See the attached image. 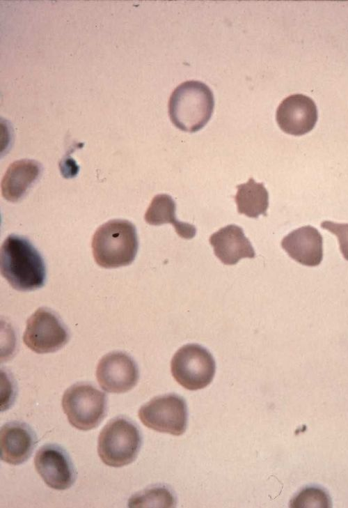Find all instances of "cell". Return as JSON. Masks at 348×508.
I'll return each instance as SVG.
<instances>
[{
	"mask_svg": "<svg viewBox=\"0 0 348 508\" xmlns=\"http://www.w3.org/2000/svg\"><path fill=\"white\" fill-rule=\"evenodd\" d=\"M209 243L216 256L225 265H235L242 259L255 256L242 228L235 224L227 225L214 233Z\"/></svg>",
	"mask_w": 348,
	"mask_h": 508,
	"instance_id": "5bb4252c",
	"label": "cell"
},
{
	"mask_svg": "<svg viewBox=\"0 0 348 508\" xmlns=\"http://www.w3.org/2000/svg\"><path fill=\"white\" fill-rule=\"evenodd\" d=\"M329 499L324 492L317 488H308L301 492L293 500V507H327Z\"/></svg>",
	"mask_w": 348,
	"mask_h": 508,
	"instance_id": "d6986e66",
	"label": "cell"
},
{
	"mask_svg": "<svg viewBox=\"0 0 348 508\" xmlns=\"http://www.w3.org/2000/svg\"><path fill=\"white\" fill-rule=\"evenodd\" d=\"M41 167L32 160H20L13 162L1 180L2 196L8 201L20 199L40 176Z\"/></svg>",
	"mask_w": 348,
	"mask_h": 508,
	"instance_id": "9a60e30c",
	"label": "cell"
},
{
	"mask_svg": "<svg viewBox=\"0 0 348 508\" xmlns=\"http://www.w3.org/2000/svg\"><path fill=\"white\" fill-rule=\"evenodd\" d=\"M283 249L296 262L314 267L323 259V238L312 226H304L290 232L281 241Z\"/></svg>",
	"mask_w": 348,
	"mask_h": 508,
	"instance_id": "7c38bea8",
	"label": "cell"
},
{
	"mask_svg": "<svg viewBox=\"0 0 348 508\" xmlns=\"http://www.w3.org/2000/svg\"><path fill=\"white\" fill-rule=\"evenodd\" d=\"M321 227L335 234L338 239L340 249L343 257L348 261V223L340 224L324 221Z\"/></svg>",
	"mask_w": 348,
	"mask_h": 508,
	"instance_id": "ffe728a7",
	"label": "cell"
},
{
	"mask_svg": "<svg viewBox=\"0 0 348 508\" xmlns=\"http://www.w3.org/2000/svg\"><path fill=\"white\" fill-rule=\"evenodd\" d=\"M175 505L174 498L165 488H152L131 497L129 507H171Z\"/></svg>",
	"mask_w": 348,
	"mask_h": 508,
	"instance_id": "ac0fdd59",
	"label": "cell"
},
{
	"mask_svg": "<svg viewBox=\"0 0 348 508\" xmlns=\"http://www.w3.org/2000/svg\"><path fill=\"white\" fill-rule=\"evenodd\" d=\"M276 121L285 132L299 136L310 132L317 121L315 102L303 94L285 98L276 110Z\"/></svg>",
	"mask_w": 348,
	"mask_h": 508,
	"instance_id": "8fae6325",
	"label": "cell"
},
{
	"mask_svg": "<svg viewBox=\"0 0 348 508\" xmlns=\"http://www.w3.org/2000/svg\"><path fill=\"white\" fill-rule=\"evenodd\" d=\"M141 445V436L137 426L124 417H117L100 431L97 453L106 465L122 467L135 460Z\"/></svg>",
	"mask_w": 348,
	"mask_h": 508,
	"instance_id": "277c9868",
	"label": "cell"
},
{
	"mask_svg": "<svg viewBox=\"0 0 348 508\" xmlns=\"http://www.w3.org/2000/svg\"><path fill=\"white\" fill-rule=\"evenodd\" d=\"M69 339L67 330L57 316L45 308H39L27 320L23 335L25 345L37 353L55 352Z\"/></svg>",
	"mask_w": 348,
	"mask_h": 508,
	"instance_id": "ba28073f",
	"label": "cell"
},
{
	"mask_svg": "<svg viewBox=\"0 0 348 508\" xmlns=\"http://www.w3.org/2000/svg\"><path fill=\"white\" fill-rule=\"evenodd\" d=\"M35 445V436L26 424L10 422L5 424L0 431V454L1 461L19 465L32 454Z\"/></svg>",
	"mask_w": 348,
	"mask_h": 508,
	"instance_id": "4fadbf2b",
	"label": "cell"
},
{
	"mask_svg": "<svg viewBox=\"0 0 348 508\" xmlns=\"http://www.w3.org/2000/svg\"><path fill=\"white\" fill-rule=\"evenodd\" d=\"M214 95L204 83L190 80L178 85L168 100L171 121L181 130L194 132L203 128L212 116Z\"/></svg>",
	"mask_w": 348,
	"mask_h": 508,
	"instance_id": "7a4b0ae2",
	"label": "cell"
},
{
	"mask_svg": "<svg viewBox=\"0 0 348 508\" xmlns=\"http://www.w3.org/2000/svg\"><path fill=\"white\" fill-rule=\"evenodd\" d=\"M139 247L135 226L125 220H112L101 225L92 240L95 262L105 268L131 264Z\"/></svg>",
	"mask_w": 348,
	"mask_h": 508,
	"instance_id": "3957f363",
	"label": "cell"
},
{
	"mask_svg": "<svg viewBox=\"0 0 348 508\" xmlns=\"http://www.w3.org/2000/svg\"><path fill=\"white\" fill-rule=\"evenodd\" d=\"M138 415L145 426L158 432L180 436L187 428L186 403L174 394L152 399L140 408Z\"/></svg>",
	"mask_w": 348,
	"mask_h": 508,
	"instance_id": "52a82bcc",
	"label": "cell"
},
{
	"mask_svg": "<svg viewBox=\"0 0 348 508\" xmlns=\"http://www.w3.org/2000/svg\"><path fill=\"white\" fill-rule=\"evenodd\" d=\"M34 465L44 482L55 490H66L75 480V470L67 452L56 445L41 447L34 457Z\"/></svg>",
	"mask_w": 348,
	"mask_h": 508,
	"instance_id": "30bf717a",
	"label": "cell"
},
{
	"mask_svg": "<svg viewBox=\"0 0 348 508\" xmlns=\"http://www.w3.org/2000/svg\"><path fill=\"white\" fill-rule=\"evenodd\" d=\"M171 369L174 379L181 386L189 390H198L212 381L216 364L208 350L197 344H189L174 354Z\"/></svg>",
	"mask_w": 348,
	"mask_h": 508,
	"instance_id": "8992f818",
	"label": "cell"
},
{
	"mask_svg": "<svg viewBox=\"0 0 348 508\" xmlns=\"http://www.w3.org/2000/svg\"><path fill=\"white\" fill-rule=\"evenodd\" d=\"M1 275L15 289L33 291L42 287L46 279L44 260L26 238L10 235L0 250Z\"/></svg>",
	"mask_w": 348,
	"mask_h": 508,
	"instance_id": "6da1fadb",
	"label": "cell"
},
{
	"mask_svg": "<svg viewBox=\"0 0 348 508\" xmlns=\"http://www.w3.org/2000/svg\"><path fill=\"white\" fill-rule=\"evenodd\" d=\"M237 187L235 200L239 214L251 218H258L260 215H267L269 193L262 183H256L250 178L246 183Z\"/></svg>",
	"mask_w": 348,
	"mask_h": 508,
	"instance_id": "e0dca14e",
	"label": "cell"
},
{
	"mask_svg": "<svg viewBox=\"0 0 348 508\" xmlns=\"http://www.w3.org/2000/svg\"><path fill=\"white\" fill-rule=\"evenodd\" d=\"M106 394L88 383L70 386L62 397V408L69 423L82 431L100 424L106 413Z\"/></svg>",
	"mask_w": 348,
	"mask_h": 508,
	"instance_id": "5b68a950",
	"label": "cell"
},
{
	"mask_svg": "<svg viewBox=\"0 0 348 508\" xmlns=\"http://www.w3.org/2000/svg\"><path fill=\"white\" fill-rule=\"evenodd\" d=\"M97 380L102 390L111 393H125L132 389L139 379V370L134 360L122 352H112L99 361Z\"/></svg>",
	"mask_w": 348,
	"mask_h": 508,
	"instance_id": "9c48e42d",
	"label": "cell"
},
{
	"mask_svg": "<svg viewBox=\"0 0 348 508\" xmlns=\"http://www.w3.org/2000/svg\"><path fill=\"white\" fill-rule=\"evenodd\" d=\"M175 210L176 204L173 198L166 194H159L152 199L144 218L150 225L171 224L180 238L188 240L193 238L196 233V227L189 223L177 220Z\"/></svg>",
	"mask_w": 348,
	"mask_h": 508,
	"instance_id": "2e32d148",
	"label": "cell"
}]
</instances>
